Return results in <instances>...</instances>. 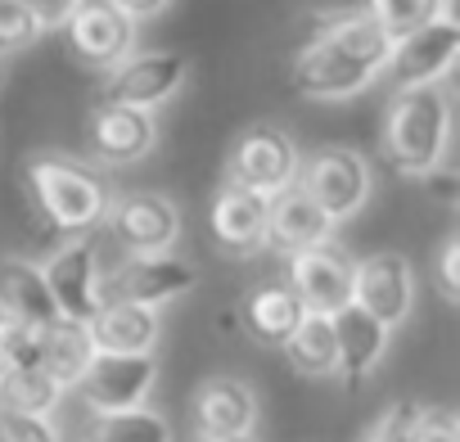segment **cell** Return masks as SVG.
Returning <instances> with one entry per match:
<instances>
[{
    "mask_svg": "<svg viewBox=\"0 0 460 442\" xmlns=\"http://www.w3.org/2000/svg\"><path fill=\"white\" fill-rule=\"evenodd\" d=\"M352 271H357V258L348 249H339L334 240L285 258V285L307 316L343 312L352 303Z\"/></svg>",
    "mask_w": 460,
    "mask_h": 442,
    "instance_id": "cell-10",
    "label": "cell"
},
{
    "mask_svg": "<svg viewBox=\"0 0 460 442\" xmlns=\"http://www.w3.org/2000/svg\"><path fill=\"white\" fill-rule=\"evenodd\" d=\"M104 226L127 258H158V253H176L185 217L176 199H167L163 190H122L113 194Z\"/></svg>",
    "mask_w": 460,
    "mask_h": 442,
    "instance_id": "cell-6",
    "label": "cell"
},
{
    "mask_svg": "<svg viewBox=\"0 0 460 442\" xmlns=\"http://www.w3.org/2000/svg\"><path fill=\"white\" fill-rule=\"evenodd\" d=\"M23 5H28V14L37 19V28L41 32H64V23L77 14V5H82V0H23Z\"/></svg>",
    "mask_w": 460,
    "mask_h": 442,
    "instance_id": "cell-35",
    "label": "cell"
},
{
    "mask_svg": "<svg viewBox=\"0 0 460 442\" xmlns=\"http://www.w3.org/2000/svg\"><path fill=\"white\" fill-rule=\"evenodd\" d=\"M330 325H334V348H339V375H343V384H352V388L366 384L384 366L388 343H393V330H384L357 303H348L343 312H334Z\"/></svg>",
    "mask_w": 460,
    "mask_h": 442,
    "instance_id": "cell-20",
    "label": "cell"
},
{
    "mask_svg": "<svg viewBox=\"0 0 460 442\" xmlns=\"http://www.w3.org/2000/svg\"><path fill=\"white\" fill-rule=\"evenodd\" d=\"M46 289L55 298L59 321L91 325L100 312V235H73L41 262Z\"/></svg>",
    "mask_w": 460,
    "mask_h": 442,
    "instance_id": "cell-8",
    "label": "cell"
},
{
    "mask_svg": "<svg viewBox=\"0 0 460 442\" xmlns=\"http://www.w3.org/2000/svg\"><path fill=\"white\" fill-rule=\"evenodd\" d=\"M68 32V46L82 64L100 68V73H113L122 59L136 55V37H140V23H131L122 10H113L109 0H82L77 14L64 23Z\"/></svg>",
    "mask_w": 460,
    "mask_h": 442,
    "instance_id": "cell-15",
    "label": "cell"
},
{
    "mask_svg": "<svg viewBox=\"0 0 460 442\" xmlns=\"http://www.w3.org/2000/svg\"><path fill=\"white\" fill-rule=\"evenodd\" d=\"M379 145L384 158L406 176H424L442 167L451 149V91L447 86L397 91L384 109Z\"/></svg>",
    "mask_w": 460,
    "mask_h": 442,
    "instance_id": "cell-2",
    "label": "cell"
},
{
    "mask_svg": "<svg viewBox=\"0 0 460 442\" xmlns=\"http://www.w3.org/2000/svg\"><path fill=\"white\" fill-rule=\"evenodd\" d=\"M303 41H325L334 50H343L348 59L375 68L384 77V64L393 55V41L379 32V23L366 10H316L303 23Z\"/></svg>",
    "mask_w": 460,
    "mask_h": 442,
    "instance_id": "cell-18",
    "label": "cell"
},
{
    "mask_svg": "<svg viewBox=\"0 0 460 442\" xmlns=\"http://www.w3.org/2000/svg\"><path fill=\"white\" fill-rule=\"evenodd\" d=\"M95 352H118V357H140L158 348L163 316L149 307H127V303H104L95 321L86 325Z\"/></svg>",
    "mask_w": 460,
    "mask_h": 442,
    "instance_id": "cell-22",
    "label": "cell"
},
{
    "mask_svg": "<svg viewBox=\"0 0 460 442\" xmlns=\"http://www.w3.org/2000/svg\"><path fill=\"white\" fill-rule=\"evenodd\" d=\"M194 442H258V438H194Z\"/></svg>",
    "mask_w": 460,
    "mask_h": 442,
    "instance_id": "cell-38",
    "label": "cell"
},
{
    "mask_svg": "<svg viewBox=\"0 0 460 442\" xmlns=\"http://www.w3.org/2000/svg\"><path fill=\"white\" fill-rule=\"evenodd\" d=\"M420 185H424V194H429V199H438L442 208H456V203H460V176H456V167H451V163H442V167L424 172V176H420Z\"/></svg>",
    "mask_w": 460,
    "mask_h": 442,
    "instance_id": "cell-36",
    "label": "cell"
},
{
    "mask_svg": "<svg viewBox=\"0 0 460 442\" xmlns=\"http://www.w3.org/2000/svg\"><path fill=\"white\" fill-rule=\"evenodd\" d=\"M41 41V28L37 19L28 14L23 0H0V59H10V55H23L28 46Z\"/></svg>",
    "mask_w": 460,
    "mask_h": 442,
    "instance_id": "cell-30",
    "label": "cell"
},
{
    "mask_svg": "<svg viewBox=\"0 0 460 442\" xmlns=\"http://www.w3.org/2000/svg\"><path fill=\"white\" fill-rule=\"evenodd\" d=\"M307 312L298 307V298L289 294L285 280H271V285H258L244 303H240V325L253 343L262 348H285V339L298 330Z\"/></svg>",
    "mask_w": 460,
    "mask_h": 442,
    "instance_id": "cell-23",
    "label": "cell"
},
{
    "mask_svg": "<svg viewBox=\"0 0 460 442\" xmlns=\"http://www.w3.org/2000/svg\"><path fill=\"white\" fill-rule=\"evenodd\" d=\"M37 361H41V330L14 316H0V375L37 370Z\"/></svg>",
    "mask_w": 460,
    "mask_h": 442,
    "instance_id": "cell-29",
    "label": "cell"
},
{
    "mask_svg": "<svg viewBox=\"0 0 460 442\" xmlns=\"http://www.w3.org/2000/svg\"><path fill=\"white\" fill-rule=\"evenodd\" d=\"M460 55V19L442 14L424 23L420 32L393 41V55L384 64V77L393 91H420V86H447Z\"/></svg>",
    "mask_w": 460,
    "mask_h": 442,
    "instance_id": "cell-9",
    "label": "cell"
},
{
    "mask_svg": "<svg viewBox=\"0 0 460 442\" xmlns=\"http://www.w3.org/2000/svg\"><path fill=\"white\" fill-rule=\"evenodd\" d=\"M0 442H64V433L50 415H23L0 406Z\"/></svg>",
    "mask_w": 460,
    "mask_h": 442,
    "instance_id": "cell-32",
    "label": "cell"
},
{
    "mask_svg": "<svg viewBox=\"0 0 460 442\" xmlns=\"http://www.w3.org/2000/svg\"><path fill=\"white\" fill-rule=\"evenodd\" d=\"M0 77H5V59H0Z\"/></svg>",
    "mask_w": 460,
    "mask_h": 442,
    "instance_id": "cell-39",
    "label": "cell"
},
{
    "mask_svg": "<svg viewBox=\"0 0 460 442\" xmlns=\"http://www.w3.org/2000/svg\"><path fill=\"white\" fill-rule=\"evenodd\" d=\"M23 176H28V190H32L41 217L68 240L95 235L113 208V194H118L109 185L104 167L73 158V154H32Z\"/></svg>",
    "mask_w": 460,
    "mask_h": 442,
    "instance_id": "cell-1",
    "label": "cell"
},
{
    "mask_svg": "<svg viewBox=\"0 0 460 442\" xmlns=\"http://www.w3.org/2000/svg\"><path fill=\"white\" fill-rule=\"evenodd\" d=\"M0 316H14L32 330H46L59 321L41 267L23 253H0Z\"/></svg>",
    "mask_w": 460,
    "mask_h": 442,
    "instance_id": "cell-21",
    "label": "cell"
},
{
    "mask_svg": "<svg viewBox=\"0 0 460 442\" xmlns=\"http://www.w3.org/2000/svg\"><path fill=\"white\" fill-rule=\"evenodd\" d=\"M208 240L221 258H253L267 249V199L235 190V185H221L208 203Z\"/></svg>",
    "mask_w": 460,
    "mask_h": 442,
    "instance_id": "cell-16",
    "label": "cell"
},
{
    "mask_svg": "<svg viewBox=\"0 0 460 442\" xmlns=\"http://www.w3.org/2000/svg\"><path fill=\"white\" fill-rule=\"evenodd\" d=\"M0 379H5V375H0Z\"/></svg>",
    "mask_w": 460,
    "mask_h": 442,
    "instance_id": "cell-40",
    "label": "cell"
},
{
    "mask_svg": "<svg viewBox=\"0 0 460 442\" xmlns=\"http://www.w3.org/2000/svg\"><path fill=\"white\" fill-rule=\"evenodd\" d=\"M298 167H303L298 140L276 122H253V127H244V136L235 145H230L221 185L249 190L258 199H276L280 190H289L298 181Z\"/></svg>",
    "mask_w": 460,
    "mask_h": 442,
    "instance_id": "cell-4",
    "label": "cell"
},
{
    "mask_svg": "<svg viewBox=\"0 0 460 442\" xmlns=\"http://www.w3.org/2000/svg\"><path fill=\"white\" fill-rule=\"evenodd\" d=\"M199 271L181 253H158V258H122L113 271L100 276V307L104 303H127V307H149L163 312L194 294Z\"/></svg>",
    "mask_w": 460,
    "mask_h": 442,
    "instance_id": "cell-5",
    "label": "cell"
},
{
    "mask_svg": "<svg viewBox=\"0 0 460 442\" xmlns=\"http://www.w3.org/2000/svg\"><path fill=\"white\" fill-rule=\"evenodd\" d=\"M86 136H91V154L95 167H131L145 163L158 149V118L140 113V109H122V104H95L86 118Z\"/></svg>",
    "mask_w": 460,
    "mask_h": 442,
    "instance_id": "cell-17",
    "label": "cell"
},
{
    "mask_svg": "<svg viewBox=\"0 0 460 442\" xmlns=\"http://www.w3.org/2000/svg\"><path fill=\"white\" fill-rule=\"evenodd\" d=\"M91 357H95V348H91L86 325L55 321V325L41 330V361H37V370H41L46 379H55L59 393H73V388H77V379L86 375Z\"/></svg>",
    "mask_w": 460,
    "mask_h": 442,
    "instance_id": "cell-24",
    "label": "cell"
},
{
    "mask_svg": "<svg viewBox=\"0 0 460 442\" xmlns=\"http://www.w3.org/2000/svg\"><path fill=\"white\" fill-rule=\"evenodd\" d=\"M361 10L379 23V32L388 41H402V37L420 32L424 23H433L442 14H456V0H366Z\"/></svg>",
    "mask_w": 460,
    "mask_h": 442,
    "instance_id": "cell-27",
    "label": "cell"
},
{
    "mask_svg": "<svg viewBox=\"0 0 460 442\" xmlns=\"http://www.w3.org/2000/svg\"><path fill=\"white\" fill-rule=\"evenodd\" d=\"M109 5L122 10L131 23H145V19H158V14L172 5V0H109Z\"/></svg>",
    "mask_w": 460,
    "mask_h": 442,
    "instance_id": "cell-37",
    "label": "cell"
},
{
    "mask_svg": "<svg viewBox=\"0 0 460 442\" xmlns=\"http://www.w3.org/2000/svg\"><path fill=\"white\" fill-rule=\"evenodd\" d=\"M375 82H379L375 68L348 59L343 50L325 41H298V50L289 55V86L303 100H352L370 91Z\"/></svg>",
    "mask_w": 460,
    "mask_h": 442,
    "instance_id": "cell-13",
    "label": "cell"
},
{
    "mask_svg": "<svg viewBox=\"0 0 460 442\" xmlns=\"http://www.w3.org/2000/svg\"><path fill=\"white\" fill-rule=\"evenodd\" d=\"M433 289L447 307L460 303V235L456 231H447L433 249Z\"/></svg>",
    "mask_w": 460,
    "mask_h": 442,
    "instance_id": "cell-31",
    "label": "cell"
},
{
    "mask_svg": "<svg viewBox=\"0 0 460 442\" xmlns=\"http://www.w3.org/2000/svg\"><path fill=\"white\" fill-rule=\"evenodd\" d=\"M352 303L375 316L384 330L406 325V316L415 312V267L406 253L397 249H379L370 258L357 262L352 271Z\"/></svg>",
    "mask_w": 460,
    "mask_h": 442,
    "instance_id": "cell-12",
    "label": "cell"
},
{
    "mask_svg": "<svg viewBox=\"0 0 460 442\" xmlns=\"http://www.w3.org/2000/svg\"><path fill=\"white\" fill-rule=\"evenodd\" d=\"M82 442H176L172 424L140 406V411H122V415H95L82 433Z\"/></svg>",
    "mask_w": 460,
    "mask_h": 442,
    "instance_id": "cell-26",
    "label": "cell"
},
{
    "mask_svg": "<svg viewBox=\"0 0 460 442\" xmlns=\"http://www.w3.org/2000/svg\"><path fill=\"white\" fill-rule=\"evenodd\" d=\"M64 402L59 384L46 379L41 370H23V375H5L0 379V406L23 411V415H55V406Z\"/></svg>",
    "mask_w": 460,
    "mask_h": 442,
    "instance_id": "cell-28",
    "label": "cell"
},
{
    "mask_svg": "<svg viewBox=\"0 0 460 442\" xmlns=\"http://www.w3.org/2000/svg\"><path fill=\"white\" fill-rule=\"evenodd\" d=\"M154 379H158L154 352H140V357L95 352L73 393L86 402L91 415H122V411H140L149 402Z\"/></svg>",
    "mask_w": 460,
    "mask_h": 442,
    "instance_id": "cell-11",
    "label": "cell"
},
{
    "mask_svg": "<svg viewBox=\"0 0 460 442\" xmlns=\"http://www.w3.org/2000/svg\"><path fill=\"white\" fill-rule=\"evenodd\" d=\"M190 82V59L172 55V50H136L131 59H122L113 73H104L100 86V104H122V109H140L154 113L167 100H176Z\"/></svg>",
    "mask_w": 460,
    "mask_h": 442,
    "instance_id": "cell-7",
    "label": "cell"
},
{
    "mask_svg": "<svg viewBox=\"0 0 460 442\" xmlns=\"http://www.w3.org/2000/svg\"><path fill=\"white\" fill-rule=\"evenodd\" d=\"M411 442H460V420L451 406H420L411 420Z\"/></svg>",
    "mask_w": 460,
    "mask_h": 442,
    "instance_id": "cell-34",
    "label": "cell"
},
{
    "mask_svg": "<svg viewBox=\"0 0 460 442\" xmlns=\"http://www.w3.org/2000/svg\"><path fill=\"white\" fill-rule=\"evenodd\" d=\"M258 415H262V402L253 384L235 375H208L190 397L194 438H253Z\"/></svg>",
    "mask_w": 460,
    "mask_h": 442,
    "instance_id": "cell-14",
    "label": "cell"
},
{
    "mask_svg": "<svg viewBox=\"0 0 460 442\" xmlns=\"http://www.w3.org/2000/svg\"><path fill=\"white\" fill-rule=\"evenodd\" d=\"M280 352L303 379H334L339 375V348H334L330 316H303Z\"/></svg>",
    "mask_w": 460,
    "mask_h": 442,
    "instance_id": "cell-25",
    "label": "cell"
},
{
    "mask_svg": "<svg viewBox=\"0 0 460 442\" xmlns=\"http://www.w3.org/2000/svg\"><path fill=\"white\" fill-rule=\"evenodd\" d=\"M334 221L298 190H280L276 199H267V249H276L280 258H294L303 249H316V244H330L334 240Z\"/></svg>",
    "mask_w": 460,
    "mask_h": 442,
    "instance_id": "cell-19",
    "label": "cell"
},
{
    "mask_svg": "<svg viewBox=\"0 0 460 442\" xmlns=\"http://www.w3.org/2000/svg\"><path fill=\"white\" fill-rule=\"evenodd\" d=\"M415 411H420V402L397 397L393 406L379 411V420L361 433V442H411V420H415Z\"/></svg>",
    "mask_w": 460,
    "mask_h": 442,
    "instance_id": "cell-33",
    "label": "cell"
},
{
    "mask_svg": "<svg viewBox=\"0 0 460 442\" xmlns=\"http://www.w3.org/2000/svg\"><path fill=\"white\" fill-rule=\"evenodd\" d=\"M334 226L352 221L370 194H375V167L366 154L348 149V145H321L312 154H303V167H298V181H294Z\"/></svg>",
    "mask_w": 460,
    "mask_h": 442,
    "instance_id": "cell-3",
    "label": "cell"
}]
</instances>
